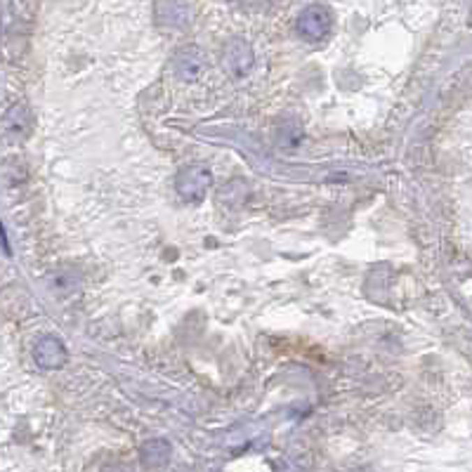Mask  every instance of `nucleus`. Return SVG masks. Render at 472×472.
<instances>
[]
</instances>
